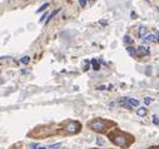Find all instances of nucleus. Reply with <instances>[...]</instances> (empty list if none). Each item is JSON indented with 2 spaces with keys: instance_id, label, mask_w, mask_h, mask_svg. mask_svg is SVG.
Returning a JSON list of instances; mask_svg holds the SVG:
<instances>
[{
  "instance_id": "f257e3e1",
  "label": "nucleus",
  "mask_w": 159,
  "mask_h": 149,
  "mask_svg": "<svg viewBox=\"0 0 159 149\" xmlns=\"http://www.w3.org/2000/svg\"><path fill=\"white\" fill-rule=\"evenodd\" d=\"M89 128L93 129L94 132H103L107 128V123L101 119H95L89 123Z\"/></svg>"
},
{
  "instance_id": "f03ea898",
  "label": "nucleus",
  "mask_w": 159,
  "mask_h": 149,
  "mask_svg": "<svg viewBox=\"0 0 159 149\" xmlns=\"http://www.w3.org/2000/svg\"><path fill=\"white\" fill-rule=\"evenodd\" d=\"M120 104L127 109H132V106H138L139 102L134 98H122L120 99Z\"/></svg>"
},
{
  "instance_id": "7ed1b4c3",
  "label": "nucleus",
  "mask_w": 159,
  "mask_h": 149,
  "mask_svg": "<svg viewBox=\"0 0 159 149\" xmlns=\"http://www.w3.org/2000/svg\"><path fill=\"white\" fill-rule=\"evenodd\" d=\"M110 138L113 140V143L117 144L118 147H127L128 143H127V137L124 134H119V135H112L110 134Z\"/></svg>"
},
{
  "instance_id": "20e7f679",
  "label": "nucleus",
  "mask_w": 159,
  "mask_h": 149,
  "mask_svg": "<svg viewBox=\"0 0 159 149\" xmlns=\"http://www.w3.org/2000/svg\"><path fill=\"white\" fill-rule=\"evenodd\" d=\"M79 129H80V124H79L78 122H69V123L66 124V127H65V130L68 133H71V134L78 133Z\"/></svg>"
},
{
  "instance_id": "39448f33",
  "label": "nucleus",
  "mask_w": 159,
  "mask_h": 149,
  "mask_svg": "<svg viewBox=\"0 0 159 149\" xmlns=\"http://www.w3.org/2000/svg\"><path fill=\"white\" fill-rule=\"evenodd\" d=\"M137 53L140 56H147V55H149V53H150V50H149V48L148 47H145V45H140L138 49H137Z\"/></svg>"
},
{
  "instance_id": "423d86ee",
  "label": "nucleus",
  "mask_w": 159,
  "mask_h": 149,
  "mask_svg": "<svg viewBox=\"0 0 159 149\" xmlns=\"http://www.w3.org/2000/svg\"><path fill=\"white\" fill-rule=\"evenodd\" d=\"M147 35H148V34H147V28L145 26H140L138 30V38L139 39H145Z\"/></svg>"
},
{
  "instance_id": "0eeeda50",
  "label": "nucleus",
  "mask_w": 159,
  "mask_h": 149,
  "mask_svg": "<svg viewBox=\"0 0 159 149\" xmlns=\"http://www.w3.org/2000/svg\"><path fill=\"white\" fill-rule=\"evenodd\" d=\"M127 51H128V54L132 55L133 58H135V56H137V54H138V53H137V49H135L133 45H128V47H127Z\"/></svg>"
},
{
  "instance_id": "6e6552de",
  "label": "nucleus",
  "mask_w": 159,
  "mask_h": 149,
  "mask_svg": "<svg viewBox=\"0 0 159 149\" xmlns=\"http://www.w3.org/2000/svg\"><path fill=\"white\" fill-rule=\"evenodd\" d=\"M157 35H154V34H148V35H147L145 36V41H147V43H156V41H157Z\"/></svg>"
},
{
  "instance_id": "1a4fd4ad",
  "label": "nucleus",
  "mask_w": 159,
  "mask_h": 149,
  "mask_svg": "<svg viewBox=\"0 0 159 149\" xmlns=\"http://www.w3.org/2000/svg\"><path fill=\"white\" fill-rule=\"evenodd\" d=\"M137 114H138L139 117H145V115H147V109H145V108L138 109V110H137Z\"/></svg>"
},
{
  "instance_id": "9d476101",
  "label": "nucleus",
  "mask_w": 159,
  "mask_h": 149,
  "mask_svg": "<svg viewBox=\"0 0 159 149\" xmlns=\"http://www.w3.org/2000/svg\"><path fill=\"white\" fill-rule=\"evenodd\" d=\"M92 65H93V69H94V70H99V69H100L99 63H98L95 59H92Z\"/></svg>"
},
{
  "instance_id": "9b49d317",
  "label": "nucleus",
  "mask_w": 159,
  "mask_h": 149,
  "mask_svg": "<svg viewBox=\"0 0 159 149\" xmlns=\"http://www.w3.org/2000/svg\"><path fill=\"white\" fill-rule=\"evenodd\" d=\"M59 11H60V9H56L55 11H53V13H51L50 15H49V16H48V19H47V24H48V23H49V21H50V20H51V19H53V18H54V16H55V15H56V14H58V13H59Z\"/></svg>"
},
{
  "instance_id": "f8f14e48",
  "label": "nucleus",
  "mask_w": 159,
  "mask_h": 149,
  "mask_svg": "<svg viewBox=\"0 0 159 149\" xmlns=\"http://www.w3.org/2000/svg\"><path fill=\"white\" fill-rule=\"evenodd\" d=\"M48 6H49V3H45V4H43L39 9H38V13H41V11H44V10H47L48 9Z\"/></svg>"
},
{
  "instance_id": "ddd939ff",
  "label": "nucleus",
  "mask_w": 159,
  "mask_h": 149,
  "mask_svg": "<svg viewBox=\"0 0 159 149\" xmlns=\"http://www.w3.org/2000/svg\"><path fill=\"white\" fill-rule=\"evenodd\" d=\"M124 43H125V44H133V40L130 39L129 35H125V36H124Z\"/></svg>"
},
{
  "instance_id": "4468645a",
  "label": "nucleus",
  "mask_w": 159,
  "mask_h": 149,
  "mask_svg": "<svg viewBox=\"0 0 159 149\" xmlns=\"http://www.w3.org/2000/svg\"><path fill=\"white\" fill-rule=\"evenodd\" d=\"M20 62H21L23 64H28V63L30 62V58H29V56H23V58H21V60H20Z\"/></svg>"
},
{
  "instance_id": "2eb2a0df",
  "label": "nucleus",
  "mask_w": 159,
  "mask_h": 149,
  "mask_svg": "<svg viewBox=\"0 0 159 149\" xmlns=\"http://www.w3.org/2000/svg\"><path fill=\"white\" fill-rule=\"evenodd\" d=\"M152 102H153V99L150 98V97H147V98H144V103H145L147 105H149V104H150V103H152Z\"/></svg>"
},
{
  "instance_id": "dca6fc26",
  "label": "nucleus",
  "mask_w": 159,
  "mask_h": 149,
  "mask_svg": "<svg viewBox=\"0 0 159 149\" xmlns=\"http://www.w3.org/2000/svg\"><path fill=\"white\" fill-rule=\"evenodd\" d=\"M29 148H30V149H39V144L32 143V144H29Z\"/></svg>"
},
{
  "instance_id": "f3484780",
  "label": "nucleus",
  "mask_w": 159,
  "mask_h": 149,
  "mask_svg": "<svg viewBox=\"0 0 159 149\" xmlns=\"http://www.w3.org/2000/svg\"><path fill=\"white\" fill-rule=\"evenodd\" d=\"M153 123L156 125H159V118L157 115H153Z\"/></svg>"
},
{
  "instance_id": "a211bd4d",
  "label": "nucleus",
  "mask_w": 159,
  "mask_h": 149,
  "mask_svg": "<svg viewBox=\"0 0 159 149\" xmlns=\"http://www.w3.org/2000/svg\"><path fill=\"white\" fill-rule=\"evenodd\" d=\"M97 144H98V146H104V140L101 138H98L97 139Z\"/></svg>"
},
{
  "instance_id": "6ab92c4d",
  "label": "nucleus",
  "mask_w": 159,
  "mask_h": 149,
  "mask_svg": "<svg viewBox=\"0 0 159 149\" xmlns=\"http://www.w3.org/2000/svg\"><path fill=\"white\" fill-rule=\"evenodd\" d=\"M60 148V143H58V144H53V146L49 148V149H59Z\"/></svg>"
},
{
  "instance_id": "aec40b11",
  "label": "nucleus",
  "mask_w": 159,
  "mask_h": 149,
  "mask_svg": "<svg viewBox=\"0 0 159 149\" xmlns=\"http://www.w3.org/2000/svg\"><path fill=\"white\" fill-rule=\"evenodd\" d=\"M78 1H79V4H80V6H83V8L86 5V0H78Z\"/></svg>"
},
{
  "instance_id": "412c9836",
  "label": "nucleus",
  "mask_w": 159,
  "mask_h": 149,
  "mask_svg": "<svg viewBox=\"0 0 159 149\" xmlns=\"http://www.w3.org/2000/svg\"><path fill=\"white\" fill-rule=\"evenodd\" d=\"M47 18V14H43V16H41V19H40V21H44V19Z\"/></svg>"
},
{
  "instance_id": "4be33fe9",
  "label": "nucleus",
  "mask_w": 159,
  "mask_h": 149,
  "mask_svg": "<svg viewBox=\"0 0 159 149\" xmlns=\"http://www.w3.org/2000/svg\"><path fill=\"white\" fill-rule=\"evenodd\" d=\"M39 149H47V148H45V147H39Z\"/></svg>"
},
{
  "instance_id": "5701e85b",
  "label": "nucleus",
  "mask_w": 159,
  "mask_h": 149,
  "mask_svg": "<svg viewBox=\"0 0 159 149\" xmlns=\"http://www.w3.org/2000/svg\"><path fill=\"white\" fill-rule=\"evenodd\" d=\"M158 40H159V35H158Z\"/></svg>"
}]
</instances>
